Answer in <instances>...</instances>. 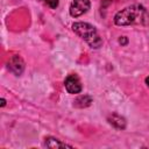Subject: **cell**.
<instances>
[{
	"label": "cell",
	"mask_w": 149,
	"mask_h": 149,
	"mask_svg": "<svg viewBox=\"0 0 149 149\" xmlns=\"http://www.w3.org/2000/svg\"><path fill=\"white\" fill-rule=\"evenodd\" d=\"M149 15L142 5L128 6L114 15V23L116 26H130L136 23H146Z\"/></svg>",
	"instance_id": "1"
},
{
	"label": "cell",
	"mask_w": 149,
	"mask_h": 149,
	"mask_svg": "<svg viewBox=\"0 0 149 149\" xmlns=\"http://www.w3.org/2000/svg\"><path fill=\"white\" fill-rule=\"evenodd\" d=\"M72 30L83 38L91 48L98 49L102 45V38L100 37L95 27L87 22H74L72 24Z\"/></svg>",
	"instance_id": "2"
},
{
	"label": "cell",
	"mask_w": 149,
	"mask_h": 149,
	"mask_svg": "<svg viewBox=\"0 0 149 149\" xmlns=\"http://www.w3.org/2000/svg\"><path fill=\"white\" fill-rule=\"evenodd\" d=\"M91 7V3L88 0H72L70 3V15L72 17H78L83 14H85Z\"/></svg>",
	"instance_id": "3"
},
{
	"label": "cell",
	"mask_w": 149,
	"mask_h": 149,
	"mask_svg": "<svg viewBox=\"0 0 149 149\" xmlns=\"http://www.w3.org/2000/svg\"><path fill=\"white\" fill-rule=\"evenodd\" d=\"M64 86L70 94H77L81 92V83L77 74H69L64 80Z\"/></svg>",
	"instance_id": "4"
},
{
	"label": "cell",
	"mask_w": 149,
	"mask_h": 149,
	"mask_svg": "<svg viewBox=\"0 0 149 149\" xmlns=\"http://www.w3.org/2000/svg\"><path fill=\"white\" fill-rule=\"evenodd\" d=\"M8 69L15 76H20L23 72V70H24V62H23V59L20 56H17V55L12 56L9 58V62H8Z\"/></svg>",
	"instance_id": "5"
},
{
	"label": "cell",
	"mask_w": 149,
	"mask_h": 149,
	"mask_svg": "<svg viewBox=\"0 0 149 149\" xmlns=\"http://www.w3.org/2000/svg\"><path fill=\"white\" fill-rule=\"evenodd\" d=\"M107 121L116 129H125L126 128V120L123 116L116 114V113H112L108 115Z\"/></svg>",
	"instance_id": "6"
},
{
	"label": "cell",
	"mask_w": 149,
	"mask_h": 149,
	"mask_svg": "<svg viewBox=\"0 0 149 149\" xmlns=\"http://www.w3.org/2000/svg\"><path fill=\"white\" fill-rule=\"evenodd\" d=\"M44 147H47V148H65V147L72 148V146L66 144V143L62 142L61 140L55 139V137H51V136L45 139V141H44Z\"/></svg>",
	"instance_id": "7"
},
{
	"label": "cell",
	"mask_w": 149,
	"mask_h": 149,
	"mask_svg": "<svg viewBox=\"0 0 149 149\" xmlns=\"http://www.w3.org/2000/svg\"><path fill=\"white\" fill-rule=\"evenodd\" d=\"M91 102H92V98H91L90 95H87V94H84V95L78 97V98L74 100V106H76V107H80V108H83V107H87V106H90Z\"/></svg>",
	"instance_id": "8"
},
{
	"label": "cell",
	"mask_w": 149,
	"mask_h": 149,
	"mask_svg": "<svg viewBox=\"0 0 149 149\" xmlns=\"http://www.w3.org/2000/svg\"><path fill=\"white\" fill-rule=\"evenodd\" d=\"M47 6H49L50 8L52 9H56L58 7V3H59V0H42Z\"/></svg>",
	"instance_id": "9"
},
{
	"label": "cell",
	"mask_w": 149,
	"mask_h": 149,
	"mask_svg": "<svg viewBox=\"0 0 149 149\" xmlns=\"http://www.w3.org/2000/svg\"><path fill=\"white\" fill-rule=\"evenodd\" d=\"M119 43H120L121 45H126V44L128 43V38H127L126 36H122V37L119 38Z\"/></svg>",
	"instance_id": "10"
},
{
	"label": "cell",
	"mask_w": 149,
	"mask_h": 149,
	"mask_svg": "<svg viewBox=\"0 0 149 149\" xmlns=\"http://www.w3.org/2000/svg\"><path fill=\"white\" fill-rule=\"evenodd\" d=\"M5 105H6V100L2 98V99H1V107H3Z\"/></svg>",
	"instance_id": "11"
},
{
	"label": "cell",
	"mask_w": 149,
	"mask_h": 149,
	"mask_svg": "<svg viewBox=\"0 0 149 149\" xmlns=\"http://www.w3.org/2000/svg\"><path fill=\"white\" fill-rule=\"evenodd\" d=\"M144 81H146V84H147V86L149 87V76H148V77H147V78L144 79Z\"/></svg>",
	"instance_id": "12"
}]
</instances>
